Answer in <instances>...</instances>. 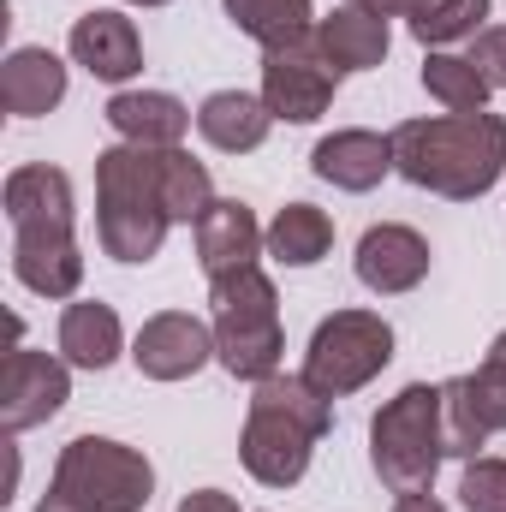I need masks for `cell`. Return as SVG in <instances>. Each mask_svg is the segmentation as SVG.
Wrapping results in <instances>:
<instances>
[{"label":"cell","instance_id":"cell-1","mask_svg":"<svg viewBox=\"0 0 506 512\" xmlns=\"http://www.w3.org/2000/svg\"><path fill=\"white\" fill-rule=\"evenodd\" d=\"M393 137V173L417 191H435L447 203H477L506 173V120L501 114H441V120H405Z\"/></svg>","mask_w":506,"mask_h":512},{"label":"cell","instance_id":"cell-2","mask_svg":"<svg viewBox=\"0 0 506 512\" xmlns=\"http://www.w3.org/2000/svg\"><path fill=\"white\" fill-rule=\"evenodd\" d=\"M328 423H334L328 393H316L304 376H268L251 393L239 459H245V471L262 489H292V483H304L310 453L328 435Z\"/></svg>","mask_w":506,"mask_h":512},{"label":"cell","instance_id":"cell-3","mask_svg":"<svg viewBox=\"0 0 506 512\" xmlns=\"http://www.w3.org/2000/svg\"><path fill=\"white\" fill-rule=\"evenodd\" d=\"M167 197H161V149L114 143L96 155V239L114 262H155L167 245Z\"/></svg>","mask_w":506,"mask_h":512},{"label":"cell","instance_id":"cell-4","mask_svg":"<svg viewBox=\"0 0 506 512\" xmlns=\"http://www.w3.org/2000/svg\"><path fill=\"white\" fill-rule=\"evenodd\" d=\"M155 495V465L108 435H78L54 459V483L36 512H143Z\"/></svg>","mask_w":506,"mask_h":512},{"label":"cell","instance_id":"cell-5","mask_svg":"<svg viewBox=\"0 0 506 512\" xmlns=\"http://www.w3.org/2000/svg\"><path fill=\"white\" fill-rule=\"evenodd\" d=\"M447 459L441 441V387L411 382L399 387L370 423V465L393 495H429L435 471Z\"/></svg>","mask_w":506,"mask_h":512},{"label":"cell","instance_id":"cell-6","mask_svg":"<svg viewBox=\"0 0 506 512\" xmlns=\"http://www.w3.org/2000/svg\"><path fill=\"white\" fill-rule=\"evenodd\" d=\"M209 304H215V358L227 376L239 382H268L280 376V292L274 280L251 268V274H233V280H215L209 286Z\"/></svg>","mask_w":506,"mask_h":512},{"label":"cell","instance_id":"cell-7","mask_svg":"<svg viewBox=\"0 0 506 512\" xmlns=\"http://www.w3.org/2000/svg\"><path fill=\"white\" fill-rule=\"evenodd\" d=\"M393 364V328L376 310H334L316 322L310 352H304V382L328 399H346L370 387Z\"/></svg>","mask_w":506,"mask_h":512},{"label":"cell","instance_id":"cell-8","mask_svg":"<svg viewBox=\"0 0 506 512\" xmlns=\"http://www.w3.org/2000/svg\"><path fill=\"white\" fill-rule=\"evenodd\" d=\"M334 90H340V72L328 66V54L316 48V36L262 54V102H268L274 120L310 126V120H322L334 108Z\"/></svg>","mask_w":506,"mask_h":512},{"label":"cell","instance_id":"cell-9","mask_svg":"<svg viewBox=\"0 0 506 512\" xmlns=\"http://www.w3.org/2000/svg\"><path fill=\"white\" fill-rule=\"evenodd\" d=\"M66 399H72V364L66 358L30 352V346L6 352V364H0V429L6 435L48 423Z\"/></svg>","mask_w":506,"mask_h":512},{"label":"cell","instance_id":"cell-10","mask_svg":"<svg viewBox=\"0 0 506 512\" xmlns=\"http://www.w3.org/2000/svg\"><path fill=\"white\" fill-rule=\"evenodd\" d=\"M209 358H215V328L197 322L191 310H161V316H149V322L137 328V340H131V364H137V376H149V382H185V376H197Z\"/></svg>","mask_w":506,"mask_h":512},{"label":"cell","instance_id":"cell-11","mask_svg":"<svg viewBox=\"0 0 506 512\" xmlns=\"http://www.w3.org/2000/svg\"><path fill=\"white\" fill-rule=\"evenodd\" d=\"M358 280L381 292V298H399V292H411V286H423V274H429V239L417 233V227H405V221H376L364 239H358Z\"/></svg>","mask_w":506,"mask_h":512},{"label":"cell","instance_id":"cell-12","mask_svg":"<svg viewBox=\"0 0 506 512\" xmlns=\"http://www.w3.org/2000/svg\"><path fill=\"white\" fill-rule=\"evenodd\" d=\"M12 274L36 298H72L84 286V251L72 227H18L12 233Z\"/></svg>","mask_w":506,"mask_h":512},{"label":"cell","instance_id":"cell-13","mask_svg":"<svg viewBox=\"0 0 506 512\" xmlns=\"http://www.w3.org/2000/svg\"><path fill=\"white\" fill-rule=\"evenodd\" d=\"M66 48H72V60H78L90 78H102V84H126V78L143 72V36H137V24H131L126 12H114V6L84 12V18L72 24Z\"/></svg>","mask_w":506,"mask_h":512},{"label":"cell","instance_id":"cell-14","mask_svg":"<svg viewBox=\"0 0 506 512\" xmlns=\"http://www.w3.org/2000/svg\"><path fill=\"white\" fill-rule=\"evenodd\" d=\"M268 251V233L256 227V215L245 203H215L203 221H197V262H203V274H209V286L215 280H233V274H251L256 256Z\"/></svg>","mask_w":506,"mask_h":512},{"label":"cell","instance_id":"cell-15","mask_svg":"<svg viewBox=\"0 0 506 512\" xmlns=\"http://www.w3.org/2000/svg\"><path fill=\"white\" fill-rule=\"evenodd\" d=\"M310 173L322 185H334V191H376L381 179L393 173V137L364 131V126L334 131V137H322L310 149Z\"/></svg>","mask_w":506,"mask_h":512},{"label":"cell","instance_id":"cell-16","mask_svg":"<svg viewBox=\"0 0 506 512\" xmlns=\"http://www.w3.org/2000/svg\"><path fill=\"white\" fill-rule=\"evenodd\" d=\"M0 102L12 120H42L66 102V60L48 48H12L0 66Z\"/></svg>","mask_w":506,"mask_h":512},{"label":"cell","instance_id":"cell-17","mask_svg":"<svg viewBox=\"0 0 506 512\" xmlns=\"http://www.w3.org/2000/svg\"><path fill=\"white\" fill-rule=\"evenodd\" d=\"M102 114L120 131V143H143V149H179L191 131V108L167 90H120Z\"/></svg>","mask_w":506,"mask_h":512},{"label":"cell","instance_id":"cell-18","mask_svg":"<svg viewBox=\"0 0 506 512\" xmlns=\"http://www.w3.org/2000/svg\"><path fill=\"white\" fill-rule=\"evenodd\" d=\"M387 18L364 12V6H334L328 18H316V48L328 54V66L346 78V72H376L387 60Z\"/></svg>","mask_w":506,"mask_h":512},{"label":"cell","instance_id":"cell-19","mask_svg":"<svg viewBox=\"0 0 506 512\" xmlns=\"http://www.w3.org/2000/svg\"><path fill=\"white\" fill-rule=\"evenodd\" d=\"M6 221L18 227H72V179L48 161L6 173Z\"/></svg>","mask_w":506,"mask_h":512},{"label":"cell","instance_id":"cell-20","mask_svg":"<svg viewBox=\"0 0 506 512\" xmlns=\"http://www.w3.org/2000/svg\"><path fill=\"white\" fill-rule=\"evenodd\" d=\"M120 352H126V328H120L114 304H102V298L66 304V316H60V358L72 370H108Z\"/></svg>","mask_w":506,"mask_h":512},{"label":"cell","instance_id":"cell-21","mask_svg":"<svg viewBox=\"0 0 506 512\" xmlns=\"http://www.w3.org/2000/svg\"><path fill=\"white\" fill-rule=\"evenodd\" d=\"M268 126H274V114H268V102L251 96V90H215L197 108V131L221 155H251V149H262L268 143Z\"/></svg>","mask_w":506,"mask_h":512},{"label":"cell","instance_id":"cell-22","mask_svg":"<svg viewBox=\"0 0 506 512\" xmlns=\"http://www.w3.org/2000/svg\"><path fill=\"white\" fill-rule=\"evenodd\" d=\"M328 251H334V221L316 203H286L268 221V256L280 268H316Z\"/></svg>","mask_w":506,"mask_h":512},{"label":"cell","instance_id":"cell-23","mask_svg":"<svg viewBox=\"0 0 506 512\" xmlns=\"http://www.w3.org/2000/svg\"><path fill=\"white\" fill-rule=\"evenodd\" d=\"M221 6H227L233 30H245L251 42H262V54L316 36V6L310 0H221Z\"/></svg>","mask_w":506,"mask_h":512},{"label":"cell","instance_id":"cell-24","mask_svg":"<svg viewBox=\"0 0 506 512\" xmlns=\"http://www.w3.org/2000/svg\"><path fill=\"white\" fill-rule=\"evenodd\" d=\"M161 197H167L173 227H179V221L197 227V221L215 209V179H209V167H203L197 155H185V149H161Z\"/></svg>","mask_w":506,"mask_h":512},{"label":"cell","instance_id":"cell-25","mask_svg":"<svg viewBox=\"0 0 506 512\" xmlns=\"http://www.w3.org/2000/svg\"><path fill=\"white\" fill-rule=\"evenodd\" d=\"M423 90H429L447 114H483V102H489V78H483L465 54H429V60H423Z\"/></svg>","mask_w":506,"mask_h":512},{"label":"cell","instance_id":"cell-26","mask_svg":"<svg viewBox=\"0 0 506 512\" xmlns=\"http://www.w3.org/2000/svg\"><path fill=\"white\" fill-rule=\"evenodd\" d=\"M441 441H447V459H477V453L489 447V429H483V417H477V405H471L465 376L441 382Z\"/></svg>","mask_w":506,"mask_h":512},{"label":"cell","instance_id":"cell-27","mask_svg":"<svg viewBox=\"0 0 506 512\" xmlns=\"http://www.w3.org/2000/svg\"><path fill=\"white\" fill-rule=\"evenodd\" d=\"M489 18V0H429L417 18H411V36L423 48H447V42H465L477 36Z\"/></svg>","mask_w":506,"mask_h":512},{"label":"cell","instance_id":"cell-28","mask_svg":"<svg viewBox=\"0 0 506 512\" xmlns=\"http://www.w3.org/2000/svg\"><path fill=\"white\" fill-rule=\"evenodd\" d=\"M459 501H465V512H506V459H495V453L465 459Z\"/></svg>","mask_w":506,"mask_h":512},{"label":"cell","instance_id":"cell-29","mask_svg":"<svg viewBox=\"0 0 506 512\" xmlns=\"http://www.w3.org/2000/svg\"><path fill=\"white\" fill-rule=\"evenodd\" d=\"M465 387H471V405H477L483 429H489V435H501V429H506V358L489 352V358L465 376Z\"/></svg>","mask_w":506,"mask_h":512},{"label":"cell","instance_id":"cell-30","mask_svg":"<svg viewBox=\"0 0 506 512\" xmlns=\"http://www.w3.org/2000/svg\"><path fill=\"white\" fill-rule=\"evenodd\" d=\"M465 60L489 78V90H506V30H477Z\"/></svg>","mask_w":506,"mask_h":512},{"label":"cell","instance_id":"cell-31","mask_svg":"<svg viewBox=\"0 0 506 512\" xmlns=\"http://www.w3.org/2000/svg\"><path fill=\"white\" fill-rule=\"evenodd\" d=\"M179 512H239V501L221 495V489H191V495L179 501Z\"/></svg>","mask_w":506,"mask_h":512},{"label":"cell","instance_id":"cell-32","mask_svg":"<svg viewBox=\"0 0 506 512\" xmlns=\"http://www.w3.org/2000/svg\"><path fill=\"white\" fill-rule=\"evenodd\" d=\"M346 6H364V12H376V18H417L429 0H346Z\"/></svg>","mask_w":506,"mask_h":512},{"label":"cell","instance_id":"cell-33","mask_svg":"<svg viewBox=\"0 0 506 512\" xmlns=\"http://www.w3.org/2000/svg\"><path fill=\"white\" fill-rule=\"evenodd\" d=\"M393 512H447V507H441L435 495H399V501H393Z\"/></svg>","mask_w":506,"mask_h":512},{"label":"cell","instance_id":"cell-34","mask_svg":"<svg viewBox=\"0 0 506 512\" xmlns=\"http://www.w3.org/2000/svg\"><path fill=\"white\" fill-rule=\"evenodd\" d=\"M489 352H495V358H506V334H501V340H495V346H489Z\"/></svg>","mask_w":506,"mask_h":512},{"label":"cell","instance_id":"cell-35","mask_svg":"<svg viewBox=\"0 0 506 512\" xmlns=\"http://www.w3.org/2000/svg\"><path fill=\"white\" fill-rule=\"evenodd\" d=\"M126 6H167V0H126Z\"/></svg>","mask_w":506,"mask_h":512}]
</instances>
